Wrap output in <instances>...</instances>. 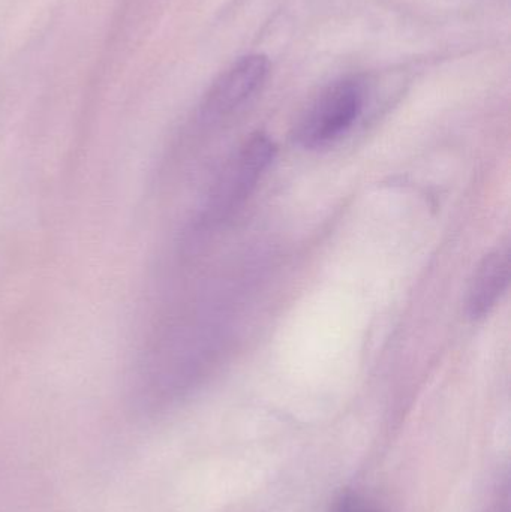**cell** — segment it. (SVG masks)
<instances>
[{"instance_id":"277c9868","label":"cell","mask_w":511,"mask_h":512,"mask_svg":"<svg viewBox=\"0 0 511 512\" xmlns=\"http://www.w3.org/2000/svg\"><path fill=\"white\" fill-rule=\"evenodd\" d=\"M510 280V254L497 251L486 256L468 289L467 310L473 319L485 318L494 309Z\"/></svg>"},{"instance_id":"7a4b0ae2","label":"cell","mask_w":511,"mask_h":512,"mask_svg":"<svg viewBox=\"0 0 511 512\" xmlns=\"http://www.w3.org/2000/svg\"><path fill=\"white\" fill-rule=\"evenodd\" d=\"M275 155V143L267 135L249 138L219 174L207 201V221H221L233 213L257 186Z\"/></svg>"},{"instance_id":"6da1fadb","label":"cell","mask_w":511,"mask_h":512,"mask_svg":"<svg viewBox=\"0 0 511 512\" xmlns=\"http://www.w3.org/2000/svg\"><path fill=\"white\" fill-rule=\"evenodd\" d=\"M363 105L365 89L360 81H335L303 111L294 129V140L309 150L329 146L356 123Z\"/></svg>"},{"instance_id":"5b68a950","label":"cell","mask_w":511,"mask_h":512,"mask_svg":"<svg viewBox=\"0 0 511 512\" xmlns=\"http://www.w3.org/2000/svg\"><path fill=\"white\" fill-rule=\"evenodd\" d=\"M333 512H378L365 499L356 495H345L336 502Z\"/></svg>"},{"instance_id":"3957f363","label":"cell","mask_w":511,"mask_h":512,"mask_svg":"<svg viewBox=\"0 0 511 512\" xmlns=\"http://www.w3.org/2000/svg\"><path fill=\"white\" fill-rule=\"evenodd\" d=\"M269 68L264 54H249L234 62L210 87L201 110L204 119H224L242 108L261 89Z\"/></svg>"}]
</instances>
